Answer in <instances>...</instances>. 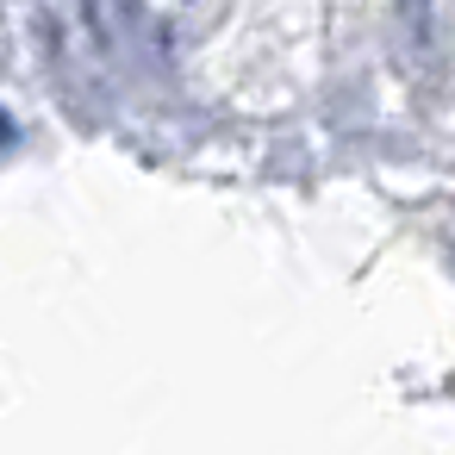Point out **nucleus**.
I'll return each instance as SVG.
<instances>
[{"label":"nucleus","mask_w":455,"mask_h":455,"mask_svg":"<svg viewBox=\"0 0 455 455\" xmlns=\"http://www.w3.org/2000/svg\"><path fill=\"white\" fill-rule=\"evenodd\" d=\"M393 38H399V63L411 76H436L443 69L449 38H443V7L436 0H399L393 7Z\"/></svg>","instance_id":"1"}]
</instances>
